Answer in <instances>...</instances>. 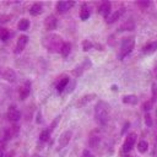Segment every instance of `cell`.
I'll return each instance as SVG.
<instances>
[{"mask_svg": "<svg viewBox=\"0 0 157 157\" xmlns=\"http://www.w3.org/2000/svg\"><path fill=\"white\" fill-rule=\"evenodd\" d=\"M64 40L59 34L55 33H49L43 38V45L45 47V49L50 53H58L61 50L63 45H64Z\"/></svg>", "mask_w": 157, "mask_h": 157, "instance_id": "obj_1", "label": "cell"}, {"mask_svg": "<svg viewBox=\"0 0 157 157\" xmlns=\"http://www.w3.org/2000/svg\"><path fill=\"white\" fill-rule=\"evenodd\" d=\"M109 104L104 101H98V103L94 107V117L96 120L101 124L104 125L108 121V117H109Z\"/></svg>", "mask_w": 157, "mask_h": 157, "instance_id": "obj_2", "label": "cell"}, {"mask_svg": "<svg viewBox=\"0 0 157 157\" xmlns=\"http://www.w3.org/2000/svg\"><path fill=\"white\" fill-rule=\"evenodd\" d=\"M135 47V38L134 36H129V37H125L121 39V43H120V48H119V54H118V58L120 60H123L125 56H128L132 49Z\"/></svg>", "mask_w": 157, "mask_h": 157, "instance_id": "obj_3", "label": "cell"}, {"mask_svg": "<svg viewBox=\"0 0 157 157\" xmlns=\"http://www.w3.org/2000/svg\"><path fill=\"white\" fill-rule=\"evenodd\" d=\"M136 137L137 136H136L135 132H130V134L126 135V137H125V140L123 142V152L128 153V152H130L132 150V147H134V145L136 142Z\"/></svg>", "mask_w": 157, "mask_h": 157, "instance_id": "obj_4", "label": "cell"}, {"mask_svg": "<svg viewBox=\"0 0 157 157\" xmlns=\"http://www.w3.org/2000/svg\"><path fill=\"white\" fill-rule=\"evenodd\" d=\"M6 117H7V119H9L10 121L15 123V121L20 120V118H21V113H20V110H18V109H17L16 107L11 105V107H10V108L7 109Z\"/></svg>", "mask_w": 157, "mask_h": 157, "instance_id": "obj_5", "label": "cell"}, {"mask_svg": "<svg viewBox=\"0 0 157 157\" xmlns=\"http://www.w3.org/2000/svg\"><path fill=\"white\" fill-rule=\"evenodd\" d=\"M27 43H28V37H27L26 34L20 36V37H18V39H17L16 47H15V53H16V54H20V53L26 48Z\"/></svg>", "mask_w": 157, "mask_h": 157, "instance_id": "obj_6", "label": "cell"}, {"mask_svg": "<svg viewBox=\"0 0 157 157\" xmlns=\"http://www.w3.org/2000/svg\"><path fill=\"white\" fill-rule=\"evenodd\" d=\"M56 26H58V20L54 15H49L44 20V27H45L47 31H53V29L56 28Z\"/></svg>", "mask_w": 157, "mask_h": 157, "instance_id": "obj_7", "label": "cell"}, {"mask_svg": "<svg viewBox=\"0 0 157 157\" xmlns=\"http://www.w3.org/2000/svg\"><path fill=\"white\" fill-rule=\"evenodd\" d=\"M70 139H71V131H64V132L60 135L59 140H58V148H59V150H60V148H64V147L69 144Z\"/></svg>", "mask_w": 157, "mask_h": 157, "instance_id": "obj_8", "label": "cell"}, {"mask_svg": "<svg viewBox=\"0 0 157 157\" xmlns=\"http://www.w3.org/2000/svg\"><path fill=\"white\" fill-rule=\"evenodd\" d=\"M74 5H75L74 1H59V2H56V11L59 13H64L67 10H70Z\"/></svg>", "mask_w": 157, "mask_h": 157, "instance_id": "obj_9", "label": "cell"}, {"mask_svg": "<svg viewBox=\"0 0 157 157\" xmlns=\"http://www.w3.org/2000/svg\"><path fill=\"white\" fill-rule=\"evenodd\" d=\"M110 6H112V4L109 1H103V2H101L99 7H98V12L105 18L110 15Z\"/></svg>", "mask_w": 157, "mask_h": 157, "instance_id": "obj_10", "label": "cell"}, {"mask_svg": "<svg viewBox=\"0 0 157 157\" xmlns=\"http://www.w3.org/2000/svg\"><path fill=\"white\" fill-rule=\"evenodd\" d=\"M29 92H31V82H29V81H26V82L20 87V91H18L20 98H21V99L27 98V96L29 94Z\"/></svg>", "mask_w": 157, "mask_h": 157, "instance_id": "obj_11", "label": "cell"}, {"mask_svg": "<svg viewBox=\"0 0 157 157\" xmlns=\"http://www.w3.org/2000/svg\"><path fill=\"white\" fill-rule=\"evenodd\" d=\"M69 81H70V78H69L67 76H61V77L59 78L58 83H56V91H58L59 93H61V92L67 87Z\"/></svg>", "mask_w": 157, "mask_h": 157, "instance_id": "obj_12", "label": "cell"}, {"mask_svg": "<svg viewBox=\"0 0 157 157\" xmlns=\"http://www.w3.org/2000/svg\"><path fill=\"white\" fill-rule=\"evenodd\" d=\"M123 12H124V9H123V7L119 9V10H117V11H114V12L110 13L108 17H105V22H107V23H113V22H115L117 20L120 18V16H121Z\"/></svg>", "mask_w": 157, "mask_h": 157, "instance_id": "obj_13", "label": "cell"}, {"mask_svg": "<svg viewBox=\"0 0 157 157\" xmlns=\"http://www.w3.org/2000/svg\"><path fill=\"white\" fill-rule=\"evenodd\" d=\"M157 49V43L156 42H151V43H147L144 48H142V53L146 54V55H150L152 53H155Z\"/></svg>", "mask_w": 157, "mask_h": 157, "instance_id": "obj_14", "label": "cell"}, {"mask_svg": "<svg viewBox=\"0 0 157 157\" xmlns=\"http://www.w3.org/2000/svg\"><path fill=\"white\" fill-rule=\"evenodd\" d=\"M94 97H96L94 93H90V94H85V96H82V97L78 99V102H77V107H83V105H86V104H87L88 102H91Z\"/></svg>", "mask_w": 157, "mask_h": 157, "instance_id": "obj_15", "label": "cell"}, {"mask_svg": "<svg viewBox=\"0 0 157 157\" xmlns=\"http://www.w3.org/2000/svg\"><path fill=\"white\" fill-rule=\"evenodd\" d=\"M42 12H43V6H42V4H39V2L33 4V5L31 6V9H29V13H31L32 16H38V15H40Z\"/></svg>", "mask_w": 157, "mask_h": 157, "instance_id": "obj_16", "label": "cell"}, {"mask_svg": "<svg viewBox=\"0 0 157 157\" xmlns=\"http://www.w3.org/2000/svg\"><path fill=\"white\" fill-rule=\"evenodd\" d=\"M137 102H139V98L135 94H126L123 97V103L125 104H136Z\"/></svg>", "mask_w": 157, "mask_h": 157, "instance_id": "obj_17", "label": "cell"}, {"mask_svg": "<svg viewBox=\"0 0 157 157\" xmlns=\"http://www.w3.org/2000/svg\"><path fill=\"white\" fill-rule=\"evenodd\" d=\"M2 77H4L5 80L10 81V82H13V81L16 80V75H15V72H13L11 69H6V70L4 71V74H2Z\"/></svg>", "mask_w": 157, "mask_h": 157, "instance_id": "obj_18", "label": "cell"}, {"mask_svg": "<svg viewBox=\"0 0 157 157\" xmlns=\"http://www.w3.org/2000/svg\"><path fill=\"white\" fill-rule=\"evenodd\" d=\"M80 17H81V20H82V21H86V20L90 17V10H88V7H87V5H86V4H82V6H81Z\"/></svg>", "mask_w": 157, "mask_h": 157, "instance_id": "obj_19", "label": "cell"}, {"mask_svg": "<svg viewBox=\"0 0 157 157\" xmlns=\"http://www.w3.org/2000/svg\"><path fill=\"white\" fill-rule=\"evenodd\" d=\"M28 27H29V21H28L27 18H22V20L18 21L17 28H18L20 31H26V29H28Z\"/></svg>", "mask_w": 157, "mask_h": 157, "instance_id": "obj_20", "label": "cell"}, {"mask_svg": "<svg viewBox=\"0 0 157 157\" xmlns=\"http://www.w3.org/2000/svg\"><path fill=\"white\" fill-rule=\"evenodd\" d=\"M10 38V31L7 28H4V27H0V40L5 42Z\"/></svg>", "mask_w": 157, "mask_h": 157, "instance_id": "obj_21", "label": "cell"}, {"mask_svg": "<svg viewBox=\"0 0 157 157\" xmlns=\"http://www.w3.org/2000/svg\"><path fill=\"white\" fill-rule=\"evenodd\" d=\"M70 52H71V44L67 43V42H65L64 45H63V48H61V50H60V53H61L63 56H67L70 54Z\"/></svg>", "mask_w": 157, "mask_h": 157, "instance_id": "obj_22", "label": "cell"}, {"mask_svg": "<svg viewBox=\"0 0 157 157\" xmlns=\"http://www.w3.org/2000/svg\"><path fill=\"white\" fill-rule=\"evenodd\" d=\"M147 148H148V144H147L146 141L141 140V141H139V142H137V151H139V152L145 153V152L147 151Z\"/></svg>", "mask_w": 157, "mask_h": 157, "instance_id": "obj_23", "label": "cell"}, {"mask_svg": "<svg viewBox=\"0 0 157 157\" xmlns=\"http://www.w3.org/2000/svg\"><path fill=\"white\" fill-rule=\"evenodd\" d=\"M134 28V23L132 22H130V23H128V22H125V23H123L120 27H119V31L121 32V31H126V29H132Z\"/></svg>", "mask_w": 157, "mask_h": 157, "instance_id": "obj_24", "label": "cell"}, {"mask_svg": "<svg viewBox=\"0 0 157 157\" xmlns=\"http://www.w3.org/2000/svg\"><path fill=\"white\" fill-rule=\"evenodd\" d=\"M49 135H50V130H44V131H42V132H40V136H39L40 141H47V140L49 139Z\"/></svg>", "mask_w": 157, "mask_h": 157, "instance_id": "obj_25", "label": "cell"}, {"mask_svg": "<svg viewBox=\"0 0 157 157\" xmlns=\"http://www.w3.org/2000/svg\"><path fill=\"white\" fill-rule=\"evenodd\" d=\"M92 48V43L88 40V39H85L83 42H82V49L85 50V52H87V50H90Z\"/></svg>", "mask_w": 157, "mask_h": 157, "instance_id": "obj_26", "label": "cell"}, {"mask_svg": "<svg viewBox=\"0 0 157 157\" xmlns=\"http://www.w3.org/2000/svg\"><path fill=\"white\" fill-rule=\"evenodd\" d=\"M145 123H146L148 126H151V125H152V121H151V115H150L148 113L145 115Z\"/></svg>", "mask_w": 157, "mask_h": 157, "instance_id": "obj_27", "label": "cell"}, {"mask_svg": "<svg viewBox=\"0 0 157 157\" xmlns=\"http://www.w3.org/2000/svg\"><path fill=\"white\" fill-rule=\"evenodd\" d=\"M81 157H93V155L91 153V151H88V150H83Z\"/></svg>", "mask_w": 157, "mask_h": 157, "instance_id": "obj_28", "label": "cell"}, {"mask_svg": "<svg viewBox=\"0 0 157 157\" xmlns=\"http://www.w3.org/2000/svg\"><path fill=\"white\" fill-rule=\"evenodd\" d=\"M152 102H153V101L146 102V103L144 104V109H145V110H150V109H151V104H152Z\"/></svg>", "mask_w": 157, "mask_h": 157, "instance_id": "obj_29", "label": "cell"}, {"mask_svg": "<svg viewBox=\"0 0 157 157\" xmlns=\"http://www.w3.org/2000/svg\"><path fill=\"white\" fill-rule=\"evenodd\" d=\"M11 156H12V152H2L0 157H11Z\"/></svg>", "mask_w": 157, "mask_h": 157, "instance_id": "obj_30", "label": "cell"}, {"mask_svg": "<svg viewBox=\"0 0 157 157\" xmlns=\"http://www.w3.org/2000/svg\"><path fill=\"white\" fill-rule=\"evenodd\" d=\"M32 157H40V156H38V155H34V156H32Z\"/></svg>", "mask_w": 157, "mask_h": 157, "instance_id": "obj_31", "label": "cell"}, {"mask_svg": "<svg viewBox=\"0 0 157 157\" xmlns=\"http://www.w3.org/2000/svg\"><path fill=\"white\" fill-rule=\"evenodd\" d=\"M126 157H128V156H126Z\"/></svg>", "mask_w": 157, "mask_h": 157, "instance_id": "obj_32", "label": "cell"}]
</instances>
